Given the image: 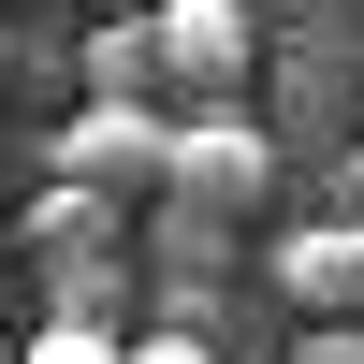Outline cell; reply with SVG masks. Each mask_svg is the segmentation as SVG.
I'll use <instances>...</instances> for the list:
<instances>
[{
  "label": "cell",
  "mask_w": 364,
  "mask_h": 364,
  "mask_svg": "<svg viewBox=\"0 0 364 364\" xmlns=\"http://www.w3.org/2000/svg\"><path fill=\"white\" fill-rule=\"evenodd\" d=\"M262 190H277V132H262L248 102H190V117H161V204H175V219L248 233Z\"/></svg>",
  "instance_id": "obj_1"
},
{
  "label": "cell",
  "mask_w": 364,
  "mask_h": 364,
  "mask_svg": "<svg viewBox=\"0 0 364 364\" xmlns=\"http://www.w3.org/2000/svg\"><path fill=\"white\" fill-rule=\"evenodd\" d=\"M248 58H262V15H248V0H161V15H146V73H161L175 102H233Z\"/></svg>",
  "instance_id": "obj_2"
},
{
  "label": "cell",
  "mask_w": 364,
  "mask_h": 364,
  "mask_svg": "<svg viewBox=\"0 0 364 364\" xmlns=\"http://www.w3.org/2000/svg\"><path fill=\"white\" fill-rule=\"evenodd\" d=\"M44 175H58V190H102V204L161 190V102H87L73 132L44 146Z\"/></svg>",
  "instance_id": "obj_3"
},
{
  "label": "cell",
  "mask_w": 364,
  "mask_h": 364,
  "mask_svg": "<svg viewBox=\"0 0 364 364\" xmlns=\"http://www.w3.org/2000/svg\"><path fill=\"white\" fill-rule=\"evenodd\" d=\"M277 291H291V321H364V219L321 204V219L277 248Z\"/></svg>",
  "instance_id": "obj_4"
},
{
  "label": "cell",
  "mask_w": 364,
  "mask_h": 364,
  "mask_svg": "<svg viewBox=\"0 0 364 364\" xmlns=\"http://www.w3.org/2000/svg\"><path fill=\"white\" fill-rule=\"evenodd\" d=\"M146 15H87V102H146Z\"/></svg>",
  "instance_id": "obj_5"
},
{
  "label": "cell",
  "mask_w": 364,
  "mask_h": 364,
  "mask_svg": "<svg viewBox=\"0 0 364 364\" xmlns=\"http://www.w3.org/2000/svg\"><path fill=\"white\" fill-rule=\"evenodd\" d=\"M117 350H132V336H117V321H44V336H29L15 364H117Z\"/></svg>",
  "instance_id": "obj_6"
},
{
  "label": "cell",
  "mask_w": 364,
  "mask_h": 364,
  "mask_svg": "<svg viewBox=\"0 0 364 364\" xmlns=\"http://www.w3.org/2000/svg\"><path fill=\"white\" fill-rule=\"evenodd\" d=\"M117 364H233V350H219V336H175V321H161V336H132Z\"/></svg>",
  "instance_id": "obj_7"
},
{
  "label": "cell",
  "mask_w": 364,
  "mask_h": 364,
  "mask_svg": "<svg viewBox=\"0 0 364 364\" xmlns=\"http://www.w3.org/2000/svg\"><path fill=\"white\" fill-rule=\"evenodd\" d=\"M291 364H364V321H306V350Z\"/></svg>",
  "instance_id": "obj_8"
},
{
  "label": "cell",
  "mask_w": 364,
  "mask_h": 364,
  "mask_svg": "<svg viewBox=\"0 0 364 364\" xmlns=\"http://www.w3.org/2000/svg\"><path fill=\"white\" fill-rule=\"evenodd\" d=\"M87 15H161V0H87Z\"/></svg>",
  "instance_id": "obj_9"
},
{
  "label": "cell",
  "mask_w": 364,
  "mask_h": 364,
  "mask_svg": "<svg viewBox=\"0 0 364 364\" xmlns=\"http://www.w3.org/2000/svg\"><path fill=\"white\" fill-rule=\"evenodd\" d=\"M0 73H15V29H0Z\"/></svg>",
  "instance_id": "obj_10"
},
{
  "label": "cell",
  "mask_w": 364,
  "mask_h": 364,
  "mask_svg": "<svg viewBox=\"0 0 364 364\" xmlns=\"http://www.w3.org/2000/svg\"><path fill=\"white\" fill-rule=\"evenodd\" d=\"M0 364H15V350H0Z\"/></svg>",
  "instance_id": "obj_11"
}]
</instances>
